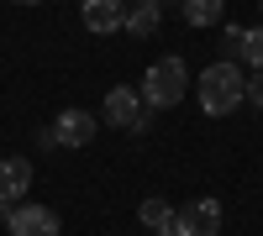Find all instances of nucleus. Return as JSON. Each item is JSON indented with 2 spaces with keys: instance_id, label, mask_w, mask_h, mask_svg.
<instances>
[{
  "instance_id": "7",
  "label": "nucleus",
  "mask_w": 263,
  "mask_h": 236,
  "mask_svg": "<svg viewBox=\"0 0 263 236\" xmlns=\"http://www.w3.org/2000/svg\"><path fill=\"white\" fill-rule=\"evenodd\" d=\"M79 11H84V27L100 32V37L121 32V21H126V6H121V0H84Z\"/></svg>"
},
{
  "instance_id": "2",
  "label": "nucleus",
  "mask_w": 263,
  "mask_h": 236,
  "mask_svg": "<svg viewBox=\"0 0 263 236\" xmlns=\"http://www.w3.org/2000/svg\"><path fill=\"white\" fill-rule=\"evenodd\" d=\"M184 90H190V69H184V58H158L147 69V79H142V100L147 105H158V111H168V105H179L184 100Z\"/></svg>"
},
{
  "instance_id": "5",
  "label": "nucleus",
  "mask_w": 263,
  "mask_h": 236,
  "mask_svg": "<svg viewBox=\"0 0 263 236\" xmlns=\"http://www.w3.org/2000/svg\"><path fill=\"white\" fill-rule=\"evenodd\" d=\"M174 226H179V236H216L221 231V205L216 200H190L174 210Z\"/></svg>"
},
{
  "instance_id": "16",
  "label": "nucleus",
  "mask_w": 263,
  "mask_h": 236,
  "mask_svg": "<svg viewBox=\"0 0 263 236\" xmlns=\"http://www.w3.org/2000/svg\"><path fill=\"white\" fill-rule=\"evenodd\" d=\"M158 6H168V0H158ZM174 6H184V0H174Z\"/></svg>"
},
{
  "instance_id": "11",
  "label": "nucleus",
  "mask_w": 263,
  "mask_h": 236,
  "mask_svg": "<svg viewBox=\"0 0 263 236\" xmlns=\"http://www.w3.org/2000/svg\"><path fill=\"white\" fill-rule=\"evenodd\" d=\"M137 216H142V226H147V231H158V226H168V221H174V210H168V200L153 195V200H142V205H137Z\"/></svg>"
},
{
  "instance_id": "9",
  "label": "nucleus",
  "mask_w": 263,
  "mask_h": 236,
  "mask_svg": "<svg viewBox=\"0 0 263 236\" xmlns=\"http://www.w3.org/2000/svg\"><path fill=\"white\" fill-rule=\"evenodd\" d=\"M158 21H163V6H158V0H137V6L126 11L121 32H126V37H153V32H158Z\"/></svg>"
},
{
  "instance_id": "14",
  "label": "nucleus",
  "mask_w": 263,
  "mask_h": 236,
  "mask_svg": "<svg viewBox=\"0 0 263 236\" xmlns=\"http://www.w3.org/2000/svg\"><path fill=\"white\" fill-rule=\"evenodd\" d=\"M248 100L263 111V69H253V79H248Z\"/></svg>"
},
{
  "instance_id": "12",
  "label": "nucleus",
  "mask_w": 263,
  "mask_h": 236,
  "mask_svg": "<svg viewBox=\"0 0 263 236\" xmlns=\"http://www.w3.org/2000/svg\"><path fill=\"white\" fill-rule=\"evenodd\" d=\"M237 58H242L248 69H263V27H258V32H248V27H242V42H237Z\"/></svg>"
},
{
  "instance_id": "6",
  "label": "nucleus",
  "mask_w": 263,
  "mask_h": 236,
  "mask_svg": "<svg viewBox=\"0 0 263 236\" xmlns=\"http://www.w3.org/2000/svg\"><path fill=\"white\" fill-rule=\"evenodd\" d=\"M6 231L11 236H58V216L48 205H11L6 210Z\"/></svg>"
},
{
  "instance_id": "13",
  "label": "nucleus",
  "mask_w": 263,
  "mask_h": 236,
  "mask_svg": "<svg viewBox=\"0 0 263 236\" xmlns=\"http://www.w3.org/2000/svg\"><path fill=\"white\" fill-rule=\"evenodd\" d=\"M237 42H242V27H221V48H227V58H237Z\"/></svg>"
},
{
  "instance_id": "1",
  "label": "nucleus",
  "mask_w": 263,
  "mask_h": 236,
  "mask_svg": "<svg viewBox=\"0 0 263 236\" xmlns=\"http://www.w3.org/2000/svg\"><path fill=\"white\" fill-rule=\"evenodd\" d=\"M195 90H200V111L205 116H232L237 105L248 100V74H242L237 58H221V63H211V69L195 79Z\"/></svg>"
},
{
  "instance_id": "4",
  "label": "nucleus",
  "mask_w": 263,
  "mask_h": 236,
  "mask_svg": "<svg viewBox=\"0 0 263 236\" xmlns=\"http://www.w3.org/2000/svg\"><path fill=\"white\" fill-rule=\"evenodd\" d=\"M95 116L90 111H79V105H69V111H58V121L48 126V132H53V142L58 147H90L95 142Z\"/></svg>"
},
{
  "instance_id": "17",
  "label": "nucleus",
  "mask_w": 263,
  "mask_h": 236,
  "mask_svg": "<svg viewBox=\"0 0 263 236\" xmlns=\"http://www.w3.org/2000/svg\"><path fill=\"white\" fill-rule=\"evenodd\" d=\"M16 6H37V0H16Z\"/></svg>"
},
{
  "instance_id": "8",
  "label": "nucleus",
  "mask_w": 263,
  "mask_h": 236,
  "mask_svg": "<svg viewBox=\"0 0 263 236\" xmlns=\"http://www.w3.org/2000/svg\"><path fill=\"white\" fill-rule=\"evenodd\" d=\"M32 189V163L27 158H6L0 163V205H16Z\"/></svg>"
},
{
  "instance_id": "3",
  "label": "nucleus",
  "mask_w": 263,
  "mask_h": 236,
  "mask_svg": "<svg viewBox=\"0 0 263 236\" xmlns=\"http://www.w3.org/2000/svg\"><path fill=\"white\" fill-rule=\"evenodd\" d=\"M105 121L121 126V132H142V126H147V116H142V95L126 90V84L105 90Z\"/></svg>"
},
{
  "instance_id": "10",
  "label": "nucleus",
  "mask_w": 263,
  "mask_h": 236,
  "mask_svg": "<svg viewBox=\"0 0 263 236\" xmlns=\"http://www.w3.org/2000/svg\"><path fill=\"white\" fill-rule=\"evenodd\" d=\"M184 21L190 27H216V21H221V11H227V0H184Z\"/></svg>"
},
{
  "instance_id": "15",
  "label": "nucleus",
  "mask_w": 263,
  "mask_h": 236,
  "mask_svg": "<svg viewBox=\"0 0 263 236\" xmlns=\"http://www.w3.org/2000/svg\"><path fill=\"white\" fill-rule=\"evenodd\" d=\"M153 236H179V226H174V221H168V226H158V231H153Z\"/></svg>"
}]
</instances>
